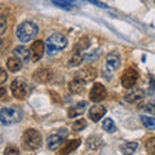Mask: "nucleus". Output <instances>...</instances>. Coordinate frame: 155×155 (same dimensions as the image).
Segmentation results:
<instances>
[{
	"label": "nucleus",
	"instance_id": "nucleus-1",
	"mask_svg": "<svg viewBox=\"0 0 155 155\" xmlns=\"http://www.w3.org/2000/svg\"><path fill=\"white\" fill-rule=\"evenodd\" d=\"M39 32V27L36 26V23L26 21L22 22L21 25H18L17 27V38L19 41L22 43H28L31 41L34 38L38 35Z\"/></svg>",
	"mask_w": 155,
	"mask_h": 155
},
{
	"label": "nucleus",
	"instance_id": "nucleus-2",
	"mask_svg": "<svg viewBox=\"0 0 155 155\" xmlns=\"http://www.w3.org/2000/svg\"><path fill=\"white\" fill-rule=\"evenodd\" d=\"M67 45V39L62 35V34H52V35L47 39L45 48L47 53L49 56H53L56 53L64 51Z\"/></svg>",
	"mask_w": 155,
	"mask_h": 155
},
{
	"label": "nucleus",
	"instance_id": "nucleus-3",
	"mask_svg": "<svg viewBox=\"0 0 155 155\" xmlns=\"http://www.w3.org/2000/svg\"><path fill=\"white\" fill-rule=\"evenodd\" d=\"M22 110L18 107H3L0 113V120L4 125L16 124L19 120H22Z\"/></svg>",
	"mask_w": 155,
	"mask_h": 155
},
{
	"label": "nucleus",
	"instance_id": "nucleus-4",
	"mask_svg": "<svg viewBox=\"0 0 155 155\" xmlns=\"http://www.w3.org/2000/svg\"><path fill=\"white\" fill-rule=\"evenodd\" d=\"M22 140H23V143H25L28 149H32V150L41 147V143H43L41 133L36 129H32V128L27 129L26 132L23 133Z\"/></svg>",
	"mask_w": 155,
	"mask_h": 155
},
{
	"label": "nucleus",
	"instance_id": "nucleus-5",
	"mask_svg": "<svg viewBox=\"0 0 155 155\" xmlns=\"http://www.w3.org/2000/svg\"><path fill=\"white\" fill-rule=\"evenodd\" d=\"M11 91H12V94L16 97L17 100H25L28 93V85L23 79L17 78V79H14L12 81Z\"/></svg>",
	"mask_w": 155,
	"mask_h": 155
},
{
	"label": "nucleus",
	"instance_id": "nucleus-6",
	"mask_svg": "<svg viewBox=\"0 0 155 155\" xmlns=\"http://www.w3.org/2000/svg\"><path fill=\"white\" fill-rule=\"evenodd\" d=\"M138 78H140V75H138L137 70H134L133 67H129V69H127L122 74V84H123L124 88L130 89V88H133L136 83H137Z\"/></svg>",
	"mask_w": 155,
	"mask_h": 155
},
{
	"label": "nucleus",
	"instance_id": "nucleus-7",
	"mask_svg": "<svg viewBox=\"0 0 155 155\" xmlns=\"http://www.w3.org/2000/svg\"><path fill=\"white\" fill-rule=\"evenodd\" d=\"M106 88L101 84V83H94L93 87L91 88L89 92V98L93 101V102H100L106 98Z\"/></svg>",
	"mask_w": 155,
	"mask_h": 155
},
{
	"label": "nucleus",
	"instance_id": "nucleus-8",
	"mask_svg": "<svg viewBox=\"0 0 155 155\" xmlns=\"http://www.w3.org/2000/svg\"><path fill=\"white\" fill-rule=\"evenodd\" d=\"M52 76H53V71L51 69H48V67H40L32 75V78L38 83H47V81H49L52 79Z\"/></svg>",
	"mask_w": 155,
	"mask_h": 155
},
{
	"label": "nucleus",
	"instance_id": "nucleus-9",
	"mask_svg": "<svg viewBox=\"0 0 155 155\" xmlns=\"http://www.w3.org/2000/svg\"><path fill=\"white\" fill-rule=\"evenodd\" d=\"M120 54L116 51L110 52L107 56H106V66L110 71H115L120 67Z\"/></svg>",
	"mask_w": 155,
	"mask_h": 155
},
{
	"label": "nucleus",
	"instance_id": "nucleus-10",
	"mask_svg": "<svg viewBox=\"0 0 155 155\" xmlns=\"http://www.w3.org/2000/svg\"><path fill=\"white\" fill-rule=\"evenodd\" d=\"M44 43L41 40H36L31 44L30 48V54H31V60L34 62H38L40 58L43 57V53H44Z\"/></svg>",
	"mask_w": 155,
	"mask_h": 155
},
{
	"label": "nucleus",
	"instance_id": "nucleus-11",
	"mask_svg": "<svg viewBox=\"0 0 155 155\" xmlns=\"http://www.w3.org/2000/svg\"><path fill=\"white\" fill-rule=\"evenodd\" d=\"M96 76H97V71L93 69V67H84V69L78 71L76 75H75L76 79H80V80L85 81V83L87 81L93 80Z\"/></svg>",
	"mask_w": 155,
	"mask_h": 155
},
{
	"label": "nucleus",
	"instance_id": "nucleus-12",
	"mask_svg": "<svg viewBox=\"0 0 155 155\" xmlns=\"http://www.w3.org/2000/svg\"><path fill=\"white\" fill-rule=\"evenodd\" d=\"M106 107L102 105H94L89 109V118L93 120V122H98L100 119L104 118V115L106 114Z\"/></svg>",
	"mask_w": 155,
	"mask_h": 155
},
{
	"label": "nucleus",
	"instance_id": "nucleus-13",
	"mask_svg": "<svg viewBox=\"0 0 155 155\" xmlns=\"http://www.w3.org/2000/svg\"><path fill=\"white\" fill-rule=\"evenodd\" d=\"M143 91L142 89H140V88H130V91L128 92L127 94H125V101L127 102H130V104H133V102H138V101H141L143 98Z\"/></svg>",
	"mask_w": 155,
	"mask_h": 155
},
{
	"label": "nucleus",
	"instance_id": "nucleus-14",
	"mask_svg": "<svg viewBox=\"0 0 155 155\" xmlns=\"http://www.w3.org/2000/svg\"><path fill=\"white\" fill-rule=\"evenodd\" d=\"M13 56L19 58L22 62H28L31 58V54H30V49H27L26 47L23 45H18L13 49Z\"/></svg>",
	"mask_w": 155,
	"mask_h": 155
},
{
	"label": "nucleus",
	"instance_id": "nucleus-15",
	"mask_svg": "<svg viewBox=\"0 0 155 155\" xmlns=\"http://www.w3.org/2000/svg\"><path fill=\"white\" fill-rule=\"evenodd\" d=\"M80 145V140L79 138H75V140H69V141H66L65 145H62V147L60 150V154L61 155H69L71 151H74L79 147Z\"/></svg>",
	"mask_w": 155,
	"mask_h": 155
},
{
	"label": "nucleus",
	"instance_id": "nucleus-16",
	"mask_svg": "<svg viewBox=\"0 0 155 155\" xmlns=\"http://www.w3.org/2000/svg\"><path fill=\"white\" fill-rule=\"evenodd\" d=\"M64 142V136L61 133H54L51 134L49 137L47 138V143H48V149L49 150H56L61 146V143Z\"/></svg>",
	"mask_w": 155,
	"mask_h": 155
},
{
	"label": "nucleus",
	"instance_id": "nucleus-17",
	"mask_svg": "<svg viewBox=\"0 0 155 155\" xmlns=\"http://www.w3.org/2000/svg\"><path fill=\"white\" fill-rule=\"evenodd\" d=\"M85 107H87V102H85V101L78 102L76 105L71 106V107L69 109V113H67V115H69V118H76V116H80V115L84 114Z\"/></svg>",
	"mask_w": 155,
	"mask_h": 155
},
{
	"label": "nucleus",
	"instance_id": "nucleus-18",
	"mask_svg": "<svg viewBox=\"0 0 155 155\" xmlns=\"http://www.w3.org/2000/svg\"><path fill=\"white\" fill-rule=\"evenodd\" d=\"M7 67L11 72H17L22 69V61L17 57H9L7 60Z\"/></svg>",
	"mask_w": 155,
	"mask_h": 155
},
{
	"label": "nucleus",
	"instance_id": "nucleus-19",
	"mask_svg": "<svg viewBox=\"0 0 155 155\" xmlns=\"http://www.w3.org/2000/svg\"><path fill=\"white\" fill-rule=\"evenodd\" d=\"M84 87H85V81L80 80V79H76V78L72 81H70V83H69L70 92H71V93H75V94L81 93V92L84 91Z\"/></svg>",
	"mask_w": 155,
	"mask_h": 155
},
{
	"label": "nucleus",
	"instance_id": "nucleus-20",
	"mask_svg": "<svg viewBox=\"0 0 155 155\" xmlns=\"http://www.w3.org/2000/svg\"><path fill=\"white\" fill-rule=\"evenodd\" d=\"M51 2L58 8H62L65 11H71L74 7H78V4L75 2H72V0H51Z\"/></svg>",
	"mask_w": 155,
	"mask_h": 155
},
{
	"label": "nucleus",
	"instance_id": "nucleus-21",
	"mask_svg": "<svg viewBox=\"0 0 155 155\" xmlns=\"http://www.w3.org/2000/svg\"><path fill=\"white\" fill-rule=\"evenodd\" d=\"M84 53L83 52H78V51H74L72 54L69 60V66H79L81 62H83L85 58H84Z\"/></svg>",
	"mask_w": 155,
	"mask_h": 155
},
{
	"label": "nucleus",
	"instance_id": "nucleus-22",
	"mask_svg": "<svg viewBox=\"0 0 155 155\" xmlns=\"http://www.w3.org/2000/svg\"><path fill=\"white\" fill-rule=\"evenodd\" d=\"M138 147V142H125L120 145V150L124 155H133Z\"/></svg>",
	"mask_w": 155,
	"mask_h": 155
},
{
	"label": "nucleus",
	"instance_id": "nucleus-23",
	"mask_svg": "<svg viewBox=\"0 0 155 155\" xmlns=\"http://www.w3.org/2000/svg\"><path fill=\"white\" fill-rule=\"evenodd\" d=\"M91 47V39L88 36H83V38H80L79 39V41L76 43V45H75V49L74 51H78V52H83L85 51L87 48H89Z\"/></svg>",
	"mask_w": 155,
	"mask_h": 155
},
{
	"label": "nucleus",
	"instance_id": "nucleus-24",
	"mask_svg": "<svg viewBox=\"0 0 155 155\" xmlns=\"http://www.w3.org/2000/svg\"><path fill=\"white\" fill-rule=\"evenodd\" d=\"M87 143H88V147L91 150H97L102 145V140H101L100 136H91L88 138V141H87Z\"/></svg>",
	"mask_w": 155,
	"mask_h": 155
},
{
	"label": "nucleus",
	"instance_id": "nucleus-25",
	"mask_svg": "<svg viewBox=\"0 0 155 155\" xmlns=\"http://www.w3.org/2000/svg\"><path fill=\"white\" fill-rule=\"evenodd\" d=\"M102 128L105 132H107V133H114L115 130H116V125L114 123V120L113 119H110V118H106L104 120V123H102Z\"/></svg>",
	"mask_w": 155,
	"mask_h": 155
},
{
	"label": "nucleus",
	"instance_id": "nucleus-26",
	"mask_svg": "<svg viewBox=\"0 0 155 155\" xmlns=\"http://www.w3.org/2000/svg\"><path fill=\"white\" fill-rule=\"evenodd\" d=\"M141 122H142V124H143L147 129H151V130L155 129V118L142 115V116H141Z\"/></svg>",
	"mask_w": 155,
	"mask_h": 155
},
{
	"label": "nucleus",
	"instance_id": "nucleus-27",
	"mask_svg": "<svg viewBox=\"0 0 155 155\" xmlns=\"http://www.w3.org/2000/svg\"><path fill=\"white\" fill-rule=\"evenodd\" d=\"M87 127V120L85 119H78L76 122L72 123V129L74 130H81Z\"/></svg>",
	"mask_w": 155,
	"mask_h": 155
},
{
	"label": "nucleus",
	"instance_id": "nucleus-28",
	"mask_svg": "<svg viewBox=\"0 0 155 155\" xmlns=\"http://www.w3.org/2000/svg\"><path fill=\"white\" fill-rule=\"evenodd\" d=\"M145 146L149 150L150 153H154L155 151V137H150L145 141Z\"/></svg>",
	"mask_w": 155,
	"mask_h": 155
},
{
	"label": "nucleus",
	"instance_id": "nucleus-29",
	"mask_svg": "<svg viewBox=\"0 0 155 155\" xmlns=\"http://www.w3.org/2000/svg\"><path fill=\"white\" fill-rule=\"evenodd\" d=\"M5 30H7V17L2 14V17H0V35H4Z\"/></svg>",
	"mask_w": 155,
	"mask_h": 155
},
{
	"label": "nucleus",
	"instance_id": "nucleus-30",
	"mask_svg": "<svg viewBox=\"0 0 155 155\" xmlns=\"http://www.w3.org/2000/svg\"><path fill=\"white\" fill-rule=\"evenodd\" d=\"M4 155H19V150L16 146H8L4 150Z\"/></svg>",
	"mask_w": 155,
	"mask_h": 155
},
{
	"label": "nucleus",
	"instance_id": "nucleus-31",
	"mask_svg": "<svg viewBox=\"0 0 155 155\" xmlns=\"http://www.w3.org/2000/svg\"><path fill=\"white\" fill-rule=\"evenodd\" d=\"M145 111H147L151 115H155V102H150L147 105H145Z\"/></svg>",
	"mask_w": 155,
	"mask_h": 155
},
{
	"label": "nucleus",
	"instance_id": "nucleus-32",
	"mask_svg": "<svg viewBox=\"0 0 155 155\" xmlns=\"http://www.w3.org/2000/svg\"><path fill=\"white\" fill-rule=\"evenodd\" d=\"M85 2H89V3L94 4V5L100 7V8H105V9H107V8H109V7L105 4V3H101V2H98V0H85Z\"/></svg>",
	"mask_w": 155,
	"mask_h": 155
},
{
	"label": "nucleus",
	"instance_id": "nucleus-33",
	"mask_svg": "<svg viewBox=\"0 0 155 155\" xmlns=\"http://www.w3.org/2000/svg\"><path fill=\"white\" fill-rule=\"evenodd\" d=\"M7 80V72L4 71V70H2V78H0V83H4V81Z\"/></svg>",
	"mask_w": 155,
	"mask_h": 155
},
{
	"label": "nucleus",
	"instance_id": "nucleus-34",
	"mask_svg": "<svg viewBox=\"0 0 155 155\" xmlns=\"http://www.w3.org/2000/svg\"><path fill=\"white\" fill-rule=\"evenodd\" d=\"M97 53H98V52H97ZM97 53H92V54H89L88 58H87V61H89V62H91V61L96 60V58H97V57H96V56H97Z\"/></svg>",
	"mask_w": 155,
	"mask_h": 155
},
{
	"label": "nucleus",
	"instance_id": "nucleus-35",
	"mask_svg": "<svg viewBox=\"0 0 155 155\" xmlns=\"http://www.w3.org/2000/svg\"><path fill=\"white\" fill-rule=\"evenodd\" d=\"M150 87H151L153 89H155V78H154V79L151 80V84H150Z\"/></svg>",
	"mask_w": 155,
	"mask_h": 155
},
{
	"label": "nucleus",
	"instance_id": "nucleus-36",
	"mask_svg": "<svg viewBox=\"0 0 155 155\" xmlns=\"http://www.w3.org/2000/svg\"><path fill=\"white\" fill-rule=\"evenodd\" d=\"M4 96H5V88H2V98H4Z\"/></svg>",
	"mask_w": 155,
	"mask_h": 155
}]
</instances>
